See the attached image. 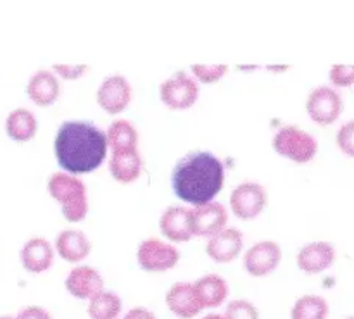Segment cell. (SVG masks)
Listing matches in <instances>:
<instances>
[{"instance_id":"cell-18","label":"cell","mask_w":354,"mask_h":319,"mask_svg":"<svg viewBox=\"0 0 354 319\" xmlns=\"http://www.w3.org/2000/svg\"><path fill=\"white\" fill-rule=\"evenodd\" d=\"M59 92H61L59 79L55 78L54 72L47 71V69H40L35 72L26 85L28 97L40 107L54 104L57 100Z\"/></svg>"},{"instance_id":"cell-26","label":"cell","mask_w":354,"mask_h":319,"mask_svg":"<svg viewBox=\"0 0 354 319\" xmlns=\"http://www.w3.org/2000/svg\"><path fill=\"white\" fill-rule=\"evenodd\" d=\"M225 318L227 319H259V313L256 306L249 300L237 299L232 300L225 311Z\"/></svg>"},{"instance_id":"cell-12","label":"cell","mask_w":354,"mask_h":319,"mask_svg":"<svg viewBox=\"0 0 354 319\" xmlns=\"http://www.w3.org/2000/svg\"><path fill=\"white\" fill-rule=\"evenodd\" d=\"M306 110L318 124H328L341 113V97L328 86H318L308 95Z\"/></svg>"},{"instance_id":"cell-10","label":"cell","mask_w":354,"mask_h":319,"mask_svg":"<svg viewBox=\"0 0 354 319\" xmlns=\"http://www.w3.org/2000/svg\"><path fill=\"white\" fill-rule=\"evenodd\" d=\"M161 233L171 242H187L194 237V213L183 206H171L159 220Z\"/></svg>"},{"instance_id":"cell-8","label":"cell","mask_w":354,"mask_h":319,"mask_svg":"<svg viewBox=\"0 0 354 319\" xmlns=\"http://www.w3.org/2000/svg\"><path fill=\"white\" fill-rule=\"evenodd\" d=\"M131 93L133 90L124 76H107L97 88V102L106 113L120 114L131 102Z\"/></svg>"},{"instance_id":"cell-17","label":"cell","mask_w":354,"mask_h":319,"mask_svg":"<svg viewBox=\"0 0 354 319\" xmlns=\"http://www.w3.org/2000/svg\"><path fill=\"white\" fill-rule=\"evenodd\" d=\"M334 247L328 242H313V244L304 245L297 252L296 261L299 269H303L308 275H315L327 269L334 262Z\"/></svg>"},{"instance_id":"cell-14","label":"cell","mask_w":354,"mask_h":319,"mask_svg":"<svg viewBox=\"0 0 354 319\" xmlns=\"http://www.w3.org/2000/svg\"><path fill=\"white\" fill-rule=\"evenodd\" d=\"M21 264L26 271L35 273H44L54 262V249H52L50 242L44 237H31L26 240L19 252Z\"/></svg>"},{"instance_id":"cell-1","label":"cell","mask_w":354,"mask_h":319,"mask_svg":"<svg viewBox=\"0 0 354 319\" xmlns=\"http://www.w3.org/2000/svg\"><path fill=\"white\" fill-rule=\"evenodd\" d=\"M107 133L90 121L71 119L59 126L54 140L59 166L68 173H88L99 168L107 154Z\"/></svg>"},{"instance_id":"cell-11","label":"cell","mask_w":354,"mask_h":319,"mask_svg":"<svg viewBox=\"0 0 354 319\" xmlns=\"http://www.w3.org/2000/svg\"><path fill=\"white\" fill-rule=\"evenodd\" d=\"M64 287L76 299L90 300L104 290V278L92 266H76L66 276Z\"/></svg>"},{"instance_id":"cell-19","label":"cell","mask_w":354,"mask_h":319,"mask_svg":"<svg viewBox=\"0 0 354 319\" xmlns=\"http://www.w3.org/2000/svg\"><path fill=\"white\" fill-rule=\"evenodd\" d=\"M55 249L64 261L78 262L90 254L92 244L83 231L62 230L55 238Z\"/></svg>"},{"instance_id":"cell-29","label":"cell","mask_w":354,"mask_h":319,"mask_svg":"<svg viewBox=\"0 0 354 319\" xmlns=\"http://www.w3.org/2000/svg\"><path fill=\"white\" fill-rule=\"evenodd\" d=\"M86 69H88V66H85V64H75V66L54 64V71L66 79H76L78 76L85 75Z\"/></svg>"},{"instance_id":"cell-25","label":"cell","mask_w":354,"mask_h":319,"mask_svg":"<svg viewBox=\"0 0 354 319\" xmlns=\"http://www.w3.org/2000/svg\"><path fill=\"white\" fill-rule=\"evenodd\" d=\"M328 314L327 300L320 296H303L296 300L290 311L292 319H325Z\"/></svg>"},{"instance_id":"cell-33","label":"cell","mask_w":354,"mask_h":319,"mask_svg":"<svg viewBox=\"0 0 354 319\" xmlns=\"http://www.w3.org/2000/svg\"><path fill=\"white\" fill-rule=\"evenodd\" d=\"M201 319H227L225 316H221V314H216V313H211V314H206L204 318Z\"/></svg>"},{"instance_id":"cell-9","label":"cell","mask_w":354,"mask_h":319,"mask_svg":"<svg viewBox=\"0 0 354 319\" xmlns=\"http://www.w3.org/2000/svg\"><path fill=\"white\" fill-rule=\"evenodd\" d=\"M280 259H282V251L277 242H258L245 252L244 269L252 276H266L280 264Z\"/></svg>"},{"instance_id":"cell-24","label":"cell","mask_w":354,"mask_h":319,"mask_svg":"<svg viewBox=\"0 0 354 319\" xmlns=\"http://www.w3.org/2000/svg\"><path fill=\"white\" fill-rule=\"evenodd\" d=\"M121 299L114 292L102 290L88 300L90 319H116L121 314Z\"/></svg>"},{"instance_id":"cell-3","label":"cell","mask_w":354,"mask_h":319,"mask_svg":"<svg viewBox=\"0 0 354 319\" xmlns=\"http://www.w3.org/2000/svg\"><path fill=\"white\" fill-rule=\"evenodd\" d=\"M47 190L52 199L61 204L66 220L71 223L85 220L88 213V199H86V186L82 180L68 173H54L48 178Z\"/></svg>"},{"instance_id":"cell-20","label":"cell","mask_w":354,"mask_h":319,"mask_svg":"<svg viewBox=\"0 0 354 319\" xmlns=\"http://www.w3.org/2000/svg\"><path fill=\"white\" fill-rule=\"evenodd\" d=\"M203 309H213L223 304L228 297L227 280L218 275H204L194 282Z\"/></svg>"},{"instance_id":"cell-13","label":"cell","mask_w":354,"mask_h":319,"mask_svg":"<svg viewBox=\"0 0 354 319\" xmlns=\"http://www.w3.org/2000/svg\"><path fill=\"white\" fill-rule=\"evenodd\" d=\"M166 306L180 319H192L203 311L196 287L189 282H178L166 292Z\"/></svg>"},{"instance_id":"cell-34","label":"cell","mask_w":354,"mask_h":319,"mask_svg":"<svg viewBox=\"0 0 354 319\" xmlns=\"http://www.w3.org/2000/svg\"><path fill=\"white\" fill-rule=\"evenodd\" d=\"M0 319H17L16 316H0Z\"/></svg>"},{"instance_id":"cell-28","label":"cell","mask_w":354,"mask_h":319,"mask_svg":"<svg viewBox=\"0 0 354 319\" xmlns=\"http://www.w3.org/2000/svg\"><path fill=\"white\" fill-rule=\"evenodd\" d=\"M337 144L342 151L354 155V123L346 124V126H342L339 130Z\"/></svg>"},{"instance_id":"cell-7","label":"cell","mask_w":354,"mask_h":319,"mask_svg":"<svg viewBox=\"0 0 354 319\" xmlns=\"http://www.w3.org/2000/svg\"><path fill=\"white\" fill-rule=\"evenodd\" d=\"M268 202L265 186L254 182H244L234 188L230 195V207L241 220H254L263 213Z\"/></svg>"},{"instance_id":"cell-15","label":"cell","mask_w":354,"mask_h":319,"mask_svg":"<svg viewBox=\"0 0 354 319\" xmlns=\"http://www.w3.org/2000/svg\"><path fill=\"white\" fill-rule=\"evenodd\" d=\"M194 213V233L197 237H213L214 233L223 230L227 224L228 213L223 204L209 202L197 206Z\"/></svg>"},{"instance_id":"cell-35","label":"cell","mask_w":354,"mask_h":319,"mask_svg":"<svg viewBox=\"0 0 354 319\" xmlns=\"http://www.w3.org/2000/svg\"><path fill=\"white\" fill-rule=\"evenodd\" d=\"M349 319H354V318H349Z\"/></svg>"},{"instance_id":"cell-6","label":"cell","mask_w":354,"mask_h":319,"mask_svg":"<svg viewBox=\"0 0 354 319\" xmlns=\"http://www.w3.org/2000/svg\"><path fill=\"white\" fill-rule=\"evenodd\" d=\"M159 97L169 109H189L199 97V85L185 71H178L161 83Z\"/></svg>"},{"instance_id":"cell-5","label":"cell","mask_w":354,"mask_h":319,"mask_svg":"<svg viewBox=\"0 0 354 319\" xmlns=\"http://www.w3.org/2000/svg\"><path fill=\"white\" fill-rule=\"evenodd\" d=\"M180 252L175 245L161 240V238H145L137 249V261L142 269L151 273L166 271L176 266Z\"/></svg>"},{"instance_id":"cell-16","label":"cell","mask_w":354,"mask_h":319,"mask_svg":"<svg viewBox=\"0 0 354 319\" xmlns=\"http://www.w3.org/2000/svg\"><path fill=\"white\" fill-rule=\"evenodd\" d=\"M242 233L237 228H223L214 233L206 245V252L213 261L230 262L241 254Z\"/></svg>"},{"instance_id":"cell-21","label":"cell","mask_w":354,"mask_h":319,"mask_svg":"<svg viewBox=\"0 0 354 319\" xmlns=\"http://www.w3.org/2000/svg\"><path fill=\"white\" fill-rule=\"evenodd\" d=\"M144 162L138 151L111 152L109 171L113 178L120 183H131L140 176Z\"/></svg>"},{"instance_id":"cell-2","label":"cell","mask_w":354,"mask_h":319,"mask_svg":"<svg viewBox=\"0 0 354 319\" xmlns=\"http://www.w3.org/2000/svg\"><path fill=\"white\" fill-rule=\"evenodd\" d=\"M225 183L223 162L207 151L183 155L171 173L173 192L183 202L204 206L213 202Z\"/></svg>"},{"instance_id":"cell-23","label":"cell","mask_w":354,"mask_h":319,"mask_svg":"<svg viewBox=\"0 0 354 319\" xmlns=\"http://www.w3.org/2000/svg\"><path fill=\"white\" fill-rule=\"evenodd\" d=\"M107 144L111 152L138 151V133L127 119H116L107 130Z\"/></svg>"},{"instance_id":"cell-32","label":"cell","mask_w":354,"mask_h":319,"mask_svg":"<svg viewBox=\"0 0 354 319\" xmlns=\"http://www.w3.org/2000/svg\"><path fill=\"white\" fill-rule=\"evenodd\" d=\"M123 319H158V318L154 316L152 311L145 309V307H133V309H130L127 314H124Z\"/></svg>"},{"instance_id":"cell-4","label":"cell","mask_w":354,"mask_h":319,"mask_svg":"<svg viewBox=\"0 0 354 319\" xmlns=\"http://www.w3.org/2000/svg\"><path fill=\"white\" fill-rule=\"evenodd\" d=\"M272 144L280 155L289 157L297 164L311 161L318 151L317 140L306 130L296 124H287L280 128L273 137Z\"/></svg>"},{"instance_id":"cell-22","label":"cell","mask_w":354,"mask_h":319,"mask_svg":"<svg viewBox=\"0 0 354 319\" xmlns=\"http://www.w3.org/2000/svg\"><path fill=\"white\" fill-rule=\"evenodd\" d=\"M37 117L30 109L17 107L7 114L6 119V131L12 140L16 142H28L37 133Z\"/></svg>"},{"instance_id":"cell-27","label":"cell","mask_w":354,"mask_h":319,"mask_svg":"<svg viewBox=\"0 0 354 319\" xmlns=\"http://www.w3.org/2000/svg\"><path fill=\"white\" fill-rule=\"evenodd\" d=\"M228 71L227 64H194L192 72L196 78H199L204 83H214L220 78H223Z\"/></svg>"},{"instance_id":"cell-31","label":"cell","mask_w":354,"mask_h":319,"mask_svg":"<svg viewBox=\"0 0 354 319\" xmlns=\"http://www.w3.org/2000/svg\"><path fill=\"white\" fill-rule=\"evenodd\" d=\"M17 319H52L50 313L40 306H26L17 313Z\"/></svg>"},{"instance_id":"cell-30","label":"cell","mask_w":354,"mask_h":319,"mask_svg":"<svg viewBox=\"0 0 354 319\" xmlns=\"http://www.w3.org/2000/svg\"><path fill=\"white\" fill-rule=\"evenodd\" d=\"M330 78L335 85H348L354 79V68H342V66H335L330 71Z\"/></svg>"}]
</instances>
